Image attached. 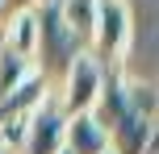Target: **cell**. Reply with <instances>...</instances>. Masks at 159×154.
Listing matches in <instances>:
<instances>
[{"mask_svg": "<svg viewBox=\"0 0 159 154\" xmlns=\"http://www.w3.org/2000/svg\"><path fill=\"white\" fill-rule=\"evenodd\" d=\"M88 117L109 142V154H155V88L126 71H105Z\"/></svg>", "mask_w": 159, "mask_h": 154, "instance_id": "cell-1", "label": "cell"}, {"mask_svg": "<svg viewBox=\"0 0 159 154\" xmlns=\"http://www.w3.org/2000/svg\"><path fill=\"white\" fill-rule=\"evenodd\" d=\"M75 58H84V46H80L71 38V29L59 21L55 0H42V4L34 8V58H30L34 75L55 92L59 79L67 75V67H71Z\"/></svg>", "mask_w": 159, "mask_h": 154, "instance_id": "cell-2", "label": "cell"}, {"mask_svg": "<svg viewBox=\"0 0 159 154\" xmlns=\"http://www.w3.org/2000/svg\"><path fill=\"white\" fill-rule=\"evenodd\" d=\"M134 38V21H130L126 0H96L92 13V42H88V58L101 71H121V58Z\"/></svg>", "mask_w": 159, "mask_h": 154, "instance_id": "cell-3", "label": "cell"}, {"mask_svg": "<svg viewBox=\"0 0 159 154\" xmlns=\"http://www.w3.org/2000/svg\"><path fill=\"white\" fill-rule=\"evenodd\" d=\"M101 79H105V71L88 54L75 58V63L67 67V75L59 79V88H55V100H59V108H63V117H84L88 108H92L96 92H101Z\"/></svg>", "mask_w": 159, "mask_h": 154, "instance_id": "cell-4", "label": "cell"}, {"mask_svg": "<svg viewBox=\"0 0 159 154\" xmlns=\"http://www.w3.org/2000/svg\"><path fill=\"white\" fill-rule=\"evenodd\" d=\"M63 125H67V117H63V108H59L55 92H50V96L34 108L17 154H63Z\"/></svg>", "mask_w": 159, "mask_h": 154, "instance_id": "cell-5", "label": "cell"}, {"mask_svg": "<svg viewBox=\"0 0 159 154\" xmlns=\"http://www.w3.org/2000/svg\"><path fill=\"white\" fill-rule=\"evenodd\" d=\"M46 96H50V88L38 79V75H30V79H25L17 92L0 96V129H8V125H21V121H30V117H34V108H38Z\"/></svg>", "mask_w": 159, "mask_h": 154, "instance_id": "cell-6", "label": "cell"}, {"mask_svg": "<svg viewBox=\"0 0 159 154\" xmlns=\"http://www.w3.org/2000/svg\"><path fill=\"white\" fill-rule=\"evenodd\" d=\"M63 150L67 154H109V142H105V133L96 129L92 117H67L63 125Z\"/></svg>", "mask_w": 159, "mask_h": 154, "instance_id": "cell-7", "label": "cell"}, {"mask_svg": "<svg viewBox=\"0 0 159 154\" xmlns=\"http://www.w3.org/2000/svg\"><path fill=\"white\" fill-rule=\"evenodd\" d=\"M30 75H34V63H30V58L17 54V50H8V46H0V96L17 92Z\"/></svg>", "mask_w": 159, "mask_h": 154, "instance_id": "cell-8", "label": "cell"}, {"mask_svg": "<svg viewBox=\"0 0 159 154\" xmlns=\"http://www.w3.org/2000/svg\"><path fill=\"white\" fill-rule=\"evenodd\" d=\"M42 0H0V25H8V21H17V17H25V13H34Z\"/></svg>", "mask_w": 159, "mask_h": 154, "instance_id": "cell-9", "label": "cell"}, {"mask_svg": "<svg viewBox=\"0 0 159 154\" xmlns=\"http://www.w3.org/2000/svg\"><path fill=\"white\" fill-rule=\"evenodd\" d=\"M63 154H67V150H63Z\"/></svg>", "mask_w": 159, "mask_h": 154, "instance_id": "cell-10", "label": "cell"}]
</instances>
